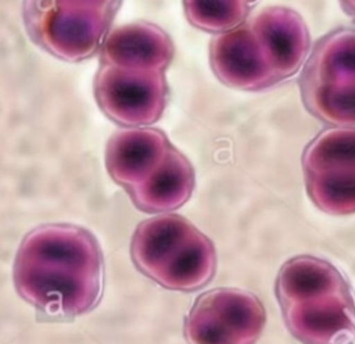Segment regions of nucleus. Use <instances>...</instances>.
Returning a JSON list of instances; mask_svg holds the SVG:
<instances>
[{
	"label": "nucleus",
	"mask_w": 355,
	"mask_h": 344,
	"mask_svg": "<svg viewBox=\"0 0 355 344\" xmlns=\"http://www.w3.org/2000/svg\"><path fill=\"white\" fill-rule=\"evenodd\" d=\"M104 262L98 242L73 225H44L24 237L14 281L24 300L47 315L87 313L100 300Z\"/></svg>",
	"instance_id": "1"
},
{
	"label": "nucleus",
	"mask_w": 355,
	"mask_h": 344,
	"mask_svg": "<svg viewBox=\"0 0 355 344\" xmlns=\"http://www.w3.org/2000/svg\"><path fill=\"white\" fill-rule=\"evenodd\" d=\"M131 255L141 273L171 291L203 288L217 269L213 242L180 215L141 222L133 234Z\"/></svg>",
	"instance_id": "2"
},
{
	"label": "nucleus",
	"mask_w": 355,
	"mask_h": 344,
	"mask_svg": "<svg viewBox=\"0 0 355 344\" xmlns=\"http://www.w3.org/2000/svg\"><path fill=\"white\" fill-rule=\"evenodd\" d=\"M24 24L30 38L57 58L83 61L104 43L113 14L24 0Z\"/></svg>",
	"instance_id": "3"
},
{
	"label": "nucleus",
	"mask_w": 355,
	"mask_h": 344,
	"mask_svg": "<svg viewBox=\"0 0 355 344\" xmlns=\"http://www.w3.org/2000/svg\"><path fill=\"white\" fill-rule=\"evenodd\" d=\"M266 309L248 291L217 288L200 295L184 324L190 344H256L266 327Z\"/></svg>",
	"instance_id": "4"
},
{
	"label": "nucleus",
	"mask_w": 355,
	"mask_h": 344,
	"mask_svg": "<svg viewBox=\"0 0 355 344\" xmlns=\"http://www.w3.org/2000/svg\"><path fill=\"white\" fill-rule=\"evenodd\" d=\"M167 94L164 71L103 64L94 80V96L101 110L128 127L156 123L164 112Z\"/></svg>",
	"instance_id": "5"
},
{
	"label": "nucleus",
	"mask_w": 355,
	"mask_h": 344,
	"mask_svg": "<svg viewBox=\"0 0 355 344\" xmlns=\"http://www.w3.org/2000/svg\"><path fill=\"white\" fill-rule=\"evenodd\" d=\"M210 64L225 85L264 90L280 83L250 23L221 33L210 43Z\"/></svg>",
	"instance_id": "6"
},
{
	"label": "nucleus",
	"mask_w": 355,
	"mask_h": 344,
	"mask_svg": "<svg viewBox=\"0 0 355 344\" xmlns=\"http://www.w3.org/2000/svg\"><path fill=\"white\" fill-rule=\"evenodd\" d=\"M289 332L303 344H353L355 308L350 292L283 307Z\"/></svg>",
	"instance_id": "7"
},
{
	"label": "nucleus",
	"mask_w": 355,
	"mask_h": 344,
	"mask_svg": "<svg viewBox=\"0 0 355 344\" xmlns=\"http://www.w3.org/2000/svg\"><path fill=\"white\" fill-rule=\"evenodd\" d=\"M279 81L295 76L307 60L311 38L303 18L287 7H266L250 22Z\"/></svg>",
	"instance_id": "8"
},
{
	"label": "nucleus",
	"mask_w": 355,
	"mask_h": 344,
	"mask_svg": "<svg viewBox=\"0 0 355 344\" xmlns=\"http://www.w3.org/2000/svg\"><path fill=\"white\" fill-rule=\"evenodd\" d=\"M174 43L153 23L135 22L119 26L103 43L101 61L124 69L164 71L174 58Z\"/></svg>",
	"instance_id": "9"
},
{
	"label": "nucleus",
	"mask_w": 355,
	"mask_h": 344,
	"mask_svg": "<svg viewBox=\"0 0 355 344\" xmlns=\"http://www.w3.org/2000/svg\"><path fill=\"white\" fill-rule=\"evenodd\" d=\"M171 147L166 135L157 129L120 130L107 146V170L114 182L130 189L154 171Z\"/></svg>",
	"instance_id": "10"
},
{
	"label": "nucleus",
	"mask_w": 355,
	"mask_h": 344,
	"mask_svg": "<svg viewBox=\"0 0 355 344\" xmlns=\"http://www.w3.org/2000/svg\"><path fill=\"white\" fill-rule=\"evenodd\" d=\"M196 187V172L183 153L171 147L143 182L127 189L135 206L146 213L173 212L183 206Z\"/></svg>",
	"instance_id": "11"
},
{
	"label": "nucleus",
	"mask_w": 355,
	"mask_h": 344,
	"mask_svg": "<svg viewBox=\"0 0 355 344\" xmlns=\"http://www.w3.org/2000/svg\"><path fill=\"white\" fill-rule=\"evenodd\" d=\"M343 292H350V288L340 272L329 261L311 256L289 259L276 281V296L282 308Z\"/></svg>",
	"instance_id": "12"
},
{
	"label": "nucleus",
	"mask_w": 355,
	"mask_h": 344,
	"mask_svg": "<svg viewBox=\"0 0 355 344\" xmlns=\"http://www.w3.org/2000/svg\"><path fill=\"white\" fill-rule=\"evenodd\" d=\"M302 80L355 84V30H336L319 41Z\"/></svg>",
	"instance_id": "13"
},
{
	"label": "nucleus",
	"mask_w": 355,
	"mask_h": 344,
	"mask_svg": "<svg viewBox=\"0 0 355 344\" xmlns=\"http://www.w3.org/2000/svg\"><path fill=\"white\" fill-rule=\"evenodd\" d=\"M300 89L312 116L336 128H355V84L302 80Z\"/></svg>",
	"instance_id": "14"
},
{
	"label": "nucleus",
	"mask_w": 355,
	"mask_h": 344,
	"mask_svg": "<svg viewBox=\"0 0 355 344\" xmlns=\"http://www.w3.org/2000/svg\"><path fill=\"white\" fill-rule=\"evenodd\" d=\"M303 170H355V128H331L319 133L304 150Z\"/></svg>",
	"instance_id": "15"
},
{
	"label": "nucleus",
	"mask_w": 355,
	"mask_h": 344,
	"mask_svg": "<svg viewBox=\"0 0 355 344\" xmlns=\"http://www.w3.org/2000/svg\"><path fill=\"white\" fill-rule=\"evenodd\" d=\"M313 205L331 215L355 214V170L304 172Z\"/></svg>",
	"instance_id": "16"
},
{
	"label": "nucleus",
	"mask_w": 355,
	"mask_h": 344,
	"mask_svg": "<svg viewBox=\"0 0 355 344\" xmlns=\"http://www.w3.org/2000/svg\"><path fill=\"white\" fill-rule=\"evenodd\" d=\"M189 22L200 30L225 33L243 24L249 4L241 0H183Z\"/></svg>",
	"instance_id": "17"
},
{
	"label": "nucleus",
	"mask_w": 355,
	"mask_h": 344,
	"mask_svg": "<svg viewBox=\"0 0 355 344\" xmlns=\"http://www.w3.org/2000/svg\"><path fill=\"white\" fill-rule=\"evenodd\" d=\"M40 1L64 6V7H71V8L104 11L113 15L117 12L121 4V0H40Z\"/></svg>",
	"instance_id": "18"
},
{
	"label": "nucleus",
	"mask_w": 355,
	"mask_h": 344,
	"mask_svg": "<svg viewBox=\"0 0 355 344\" xmlns=\"http://www.w3.org/2000/svg\"><path fill=\"white\" fill-rule=\"evenodd\" d=\"M340 3L350 15L355 17V0H340Z\"/></svg>",
	"instance_id": "19"
},
{
	"label": "nucleus",
	"mask_w": 355,
	"mask_h": 344,
	"mask_svg": "<svg viewBox=\"0 0 355 344\" xmlns=\"http://www.w3.org/2000/svg\"><path fill=\"white\" fill-rule=\"evenodd\" d=\"M241 1H244L246 4H252V3H254L256 0H241Z\"/></svg>",
	"instance_id": "20"
}]
</instances>
